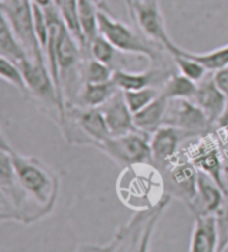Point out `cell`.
Instances as JSON below:
<instances>
[{"label": "cell", "mask_w": 228, "mask_h": 252, "mask_svg": "<svg viewBox=\"0 0 228 252\" xmlns=\"http://www.w3.org/2000/svg\"><path fill=\"white\" fill-rule=\"evenodd\" d=\"M115 191L120 203L135 212L151 211L168 196L163 172L154 163L120 168Z\"/></svg>", "instance_id": "cell-1"}, {"label": "cell", "mask_w": 228, "mask_h": 252, "mask_svg": "<svg viewBox=\"0 0 228 252\" xmlns=\"http://www.w3.org/2000/svg\"><path fill=\"white\" fill-rule=\"evenodd\" d=\"M1 143L7 147L18 178L24 192L39 208L43 218L50 215L59 196V176L54 168L36 156L23 155L9 144L4 132H1Z\"/></svg>", "instance_id": "cell-2"}, {"label": "cell", "mask_w": 228, "mask_h": 252, "mask_svg": "<svg viewBox=\"0 0 228 252\" xmlns=\"http://www.w3.org/2000/svg\"><path fill=\"white\" fill-rule=\"evenodd\" d=\"M99 32L120 52L139 56L155 67L175 65L172 55L164 47L150 40L136 27L128 26L114 18L110 11H99Z\"/></svg>", "instance_id": "cell-3"}, {"label": "cell", "mask_w": 228, "mask_h": 252, "mask_svg": "<svg viewBox=\"0 0 228 252\" xmlns=\"http://www.w3.org/2000/svg\"><path fill=\"white\" fill-rule=\"evenodd\" d=\"M43 219L15 175L7 147L0 143V220L28 225Z\"/></svg>", "instance_id": "cell-4"}, {"label": "cell", "mask_w": 228, "mask_h": 252, "mask_svg": "<svg viewBox=\"0 0 228 252\" xmlns=\"http://www.w3.org/2000/svg\"><path fill=\"white\" fill-rule=\"evenodd\" d=\"M0 16L7 20L9 27L24 47L32 62L47 65V58L37 40L33 9L30 0H0Z\"/></svg>", "instance_id": "cell-5"}, {"label": "cell", "mask_w": 228, "mask_h": 252, "mask_svg": "<svg viewBox=\"0 0 228 252\" xmlns=\"http://www.w3.org/2000/svg\"><path fill=\"white\" fill-rule=\"evenodd\" d=\"M124 3L135 27L144 36L164 47L173 55L179 46L171 39L167 31L159 0H124Z\"/></svg>", "instance_id": "cell-6"}, {"label": "cell", "mask_w": 228, "mask_h": 252, "mask_svg": "<svg viewBox=\"0 0 228 252\" xmlns=\"http://www.w3.org/2000/svg\"><path fill=\"white\" fill-rule=\"evenodd\" d=\"M182 151L194 163L197 171H201L212 178L228 196V179L224 167V156L215 136V131L203 138L188 140L187 146L182 147Z\"/></svg>", "instance_id": "cell-7"}, {"label": "cell", "mask_w": 228, "mask_h": 252, "mask_svg": "<svg viewBox=\"0 0 228 252\" xmlns=\"http://www.w3.org/2000/svg\"><path fill=\"white\" fill-rule=\"evenodd\" d=\"M96 150L103 152L120 168L137 163H152L150 136L140 131L111 136L96 147Z\"/></svg>", "instance_id": "cell-8"}, {"label": "cell", "mask_w": 228, "mask_h": 252, "mask_svg": "<svg viewBox=\"0 0 228 252\" xmlns=\"http://www.w3.org/2000/svg\"><path fill=\"white\" fill-rule=\"evenodd\" d=\"M160 171L164 176L167 195L171 196V199L173 197L182 202L191 211L196 202L199 174L194 163L184 155V152L180 151L171 163Z\"/></svg>", "instance_id": "cell-9"}, {"label": "cell", "mask_w": 228, "mask_h": 252, "mask_svg": "<svg viewBox=\"0 0 228 252\" xmlns=\"http://www.w3.org/2000/svg\"><path fill=\"white\" fill-rule=\"evenodd\" d=\"M164 124L182 131L188 140L214 132L215 126L191 99L169 100Z\"/></svg>", "instance_id": "cell-10"}, {"label": "cell", "mask_w": 228, "mask_h": 252, "mask_svg": "<svg viewBox=\"0 0 228 252\" xmlns=\"http://www.w3.org/2000/svg\"><path fill=\"white\" fill-rule=\"evenodd\" d=\"M184 142H188V139L182 131L172 126L163 124L150 136L152 163L159 167L160 170L164 168L182 151Z\"/></svg>", "instance_id": "cell-11"}, {"label": "cell", "mask_w": 228, "mask_h": 252, "mask_svg": "<svg viewBox=\"0 0 228 252\" xmlns=\"http://www.w3.org/2000/svg\"><path fill=\"white\" fill-rule=\"evenodd\" d=\"M192 101L204 112L214 126H216L228 107V97L218 87L214 72H210L200 83H197V91L192 97Z\"/></svg>", "instance_id": "cell-12"}, {"label": "cell", "mask_w": 228, "mask_h": 252, "mask_svg": "<svg viewBox=\"0 0 228 252\" xmlns=\"http://www.w3.org/2000/svg\"><path fill=\"white\" fill-rule=\"evenodd\" d=\"M100 110L110 128L111 136H120L137 131L132 111L128 108L127 103L124 100L123 92L120 90L104 106L100 107Z\"/></svg>", "instance_id": "cell-13"}, {"label": "cell", "mask_w": 228, "mask_h": 252, "mask_svg": "<svg viewBox=\"0 0 228 252\" xmlns=\"http://www.w3.org/2000/svg\"><path fill=\"white\" fill-rule=\"evenodd\" d=\"M226 192L219 184L204 172L197 174V196L192 207L194 215H216L226 202Z\"/></svg>", "instance_id": "cell-14"}, {"label": "cell", "mask_w": 228, "mask_h": 252, "mask_svg": "<svg viewBox=\"0 0 228 252\" xmlns=\"http://www.w3.org/2000/svg\"><path fill=\"white\" fill-rule=\"evenodd\" d=\"M188 252H219V228L216 215H194Z\"/></svg>", "instance_id": "cell-15"}, {"label": "cell", "mask_w": 228, "mask_h": 252, "mask_svg": "<svg viewBox=\"0 0 228 252\" xmlns=\"http://www.w3.org/2000/svg\"><path fill=\"white\" fill-rule=\"evenodd\" d=\"M168 101V99L163 94H160L155 100L144 107L142 111L133 114L137 131L151 136L156 129H159L164 124Z\"/></svg>", "instance_id": "cell-16"}, {"label": "cell", "mask_w": 228, "mask_h": 252, "mask_svg": "<svg viewBox=\"0 0 228 252\" xmlns=\"http://www.w3.org/2000/svg\"><path fill=\"white\" fill-rule=\"evenodd\" d=\"M87 56H91L94 59L104 63V64L110 65L114 71L115 69H130L127 65L128 63L135 58H139V56L128 55L124 52H120L101 35L96 36L91 41V44L88 46Z\"/></svg>", "instance_id": "cell-17"}, {"label": "cell", "mask_w": 228, "mask_h": 252, "mask_svg": "<svg viewBox=\"0 0 228 252\" xmlns=\"http://www.w3.org/2000/svg\"><path fill=\"white\" fill-rule=\"evenodd\" d=\"M118 91V87L115 86V83L112 80L107 83H99V84L84 83L82 90L79 92L78 100L73 106L100 108Z\"/></svg>", "instance_id": "cell-18"}, {"label": "cell", "mask_w": 228, "mask_h": 252, "mask_svg": "<svg viewBox=\"0 0 228 252\" xmlns=\"http://www.w3.org/2000/svg\"><path fill=\"white\" fill-rule=\"evenodd\" d=\"M0 58L9 60L19 67L30 59L24 47L20 44L3 16H0Z\"/></svg>", "instance_id": "cell-19"}, {"label": "cell", "mask_w": 228, "mask_h": 252, "mask_svg": "<svg viewBox=\"0 0 228 252\" xmlns=\"http://www.w3.org/2000/svg\"><path fill=\"white\" fill-rule=\"evenodd\" d=\"M99 11L91 0H79V24L84 39V56L87 58L88 46L96 36H99Z\"/></svg>", "instance_id": "cell-20"}, {"label": "cell", "mask_w": 228, "mask_h": 252, "mask_svg": "<svg viewBox=\"0 0 228 252\" xmlns=\"http://www.w3.org/2000/svg\"><path fill=\"white\" fill-rule=\"evenodd\" d=\"M162 94L168 100H178V99H191L195 96L197 91V83L192 82L182 73L175 71L165 79L162 86Z\"/></svg>", "instance_id": "cell-21"}, {"label": "cell", "mask_w": 228, "mask_h": 252, "mask_svg": "<svg viewBox=\"0 0 228 252\" xmlns=\"http://www.w3.org/2000/svg\"><path fill=\"white\" fill-rule=\"evenodd\" d=\"M52 4L55 5L60 18L63 19L64 24L67 26L69 32L72 33V36L80 44L83 54H84V39H83L82 30L79 24V0H52Z\"/></svg>", "instance_id": "cell-22"}, {"label": "cell", "mask_w": 228, "mask_h": 252, "mask_svg": "<svg viewBox=\"0 0 228 252\" xmlns=\"http://www.w3.org/2000/svg\"><path fill=\"white\" fill-rule=\"evenodd\" d=\"M172 59L178 72L182 73L183 76H186L192 82L200 83L210 73L207 67L201 64L200 62H197L196 59H194L191 56L186 55L183 52L182 47H179L178 50L175 51Z\"/></svg>", "instance_id": "cell-23"}, {"label": "cell", "mask_w": 228, "mask_h": 252, "mask_svg": "<svg viewBox=\"0 0 228 252\" xmlns=\"http://www.w3.org/2000/svg\"><path fill=\"white\" fill-rule=\"evenodd\" d=\"M169 200H171V196H167L163 202L160 203L159 206L151 211L150 218L147 220L142 234H140V236L137 239L136 244L133 246L131 252H150L151 242H152V238H154V232H155L158 221H159V219L163 215V212L165 211V208L168 207Z\"/></svg>", "instance_id": "cell-24"}, {"label": "cell", "mask_w": 228, "mask_h": 252, "mask_svg": "<svg viewBox=\"0 0 228 252\" xmlns=\"http://www.w3.org/2000/svg\"><path fill=\"white\" fill-rule=\"evenodd\" d=\"M82 75L83 83L99 84V83L111 82L114 76V69L111 68L110 65L104 64L91 56H87L83 62Z\"/></svg>", "instance_id": "cell-25"}, {"label": "cell", "mask_w": 228, "mask_h": 252, "mask_svg": "<svg viewBox=\"0 0 228 252\" xmlns=\"http://www.w3.org/2000/svg\"><path fill=\"white\" fill-rule=\"evenodd\" d=\"M183 52L186 55L196 59L197 62H200L201 64L207 67L210 72H215V71L228 65V43L226 46L218 47V48L207 51V52H191L184 48H183Z\"/></svg>", "instance_id": "cell-26"}, {"label": "cell", "mask_w": 228, "mask_h": 252, "mask_svg": "<svg viewBox=\"0 0 228 252\" xmlns=\"http://www.w3.org/2000/svg\"><path fill=\"white\" fill-rule=\"evenodd\" d=\"M0 78L16 88L23 96H30L24 73L18 64H15L4 58H0Z\"/></svg>", "instance_id": "cell-27"}, {"label": "cell", "mask_w": 228, "mask_h": 252, "mask_svg": "<svg viewBox=\"0 0 228 252\" xmlns=\"http://www.w3.org/2000/svg\"><path fill=\"white\" fill-rule=\"evenodd\" d=\"M160 94H162L160 88L147 87L142 90H135V91H126L123 92V96L128 108L132 111V114H136L155 100Z\"/></svg>", "instance_id": "cell-28"}, {"label": "cell", "mask_w": 228, "mask_h": 252, "mask_svg": "<svg viewBox=\"0 0 228 252\" xmlns=\"http://www.w3.org/2000/svg\"><path fill=\"white\" fill-rule=\"evenodd\" d=\"M218 219V228H219V250L226 243V239L228 236V196L226 197L222 210L216 214Z\"/></svg>", "instance_id": "cell-29"}, {"label": "cell", "mask_w": 228, "mask_h": 252, "mask_svg": "<svg viewBox=\"0 0 228 252\" xmlns=\"http://www.w3.org/2000/svg\"><path fill=\"white\" fill-rule=\"evenodd\" d=\"M214 79L218 87L224 92V95L228 97V65L218 69L214 72Z\"/></svg>", "instance_id": "cell-30"}, {"label": "cell", "mask_w": 228, "mask_h": 252, "mask_svg": "<svg viewBox=\"0 0 228 252\" xmlns=\"http://www.w3.org/2000/svg\"><path fill=\"white\" fill-rule=\"evenodd\" d=\"M94 4H96V7L101 11H110L108 8V0H91Z\"/></svg>", "instance_id": "cell-31"}, {"label": "cell", "mask_w": 228, "mask_h": 252, "mask_svg": "<svg viewBox=\"0 0 228 252\" xmlns=\"http://www.w3.org/2000/svg\"><path fill=\"white\" fill-rule=\"evenodd\" d=\"M32 4H37L40 7H48L50 4H52V0H30Z\"/></svg>", "instance_id": "cell-32"}, {"label": "cell", "mask_w": 228, "mask_h": 252, "mask_svg": "<svg viewBox=\"0 0 228 252\" xmlns=\"http://www.w3.org/2000/svg\"><path fill=\"white\" fill-rule=\"evenodd\" d=\"M222 250H228V236H227V239H226V243L223 244V247L220 248L219 251H222Z\"/></svg>", "instance_id": "cell-33"}, {"label": "cell", "mask_w": 228, "mask_h": 252, "mask_svg": "<svg viewBox=\"0 0 228 252\" xmlns=\"http://www.w3.org/2000/svg\"><path fill=\"white\" fill-rule=\"evenodd\" d=\"M219 252H228V250H222V251H219Z\"/></svg>", "instance_id": "cell-34"}]
</instances>
